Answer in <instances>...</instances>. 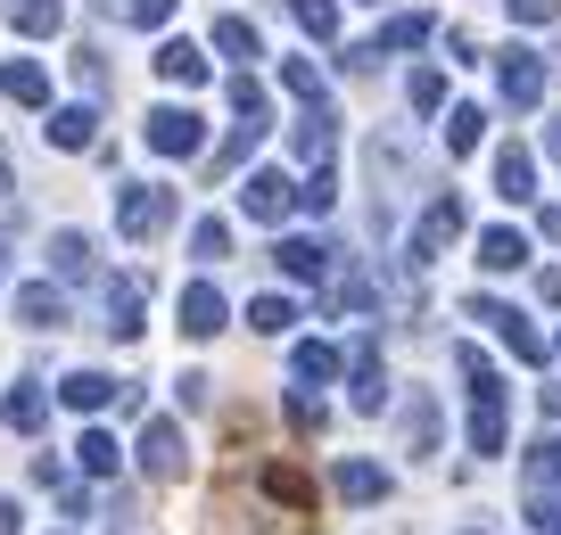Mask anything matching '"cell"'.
Returning <instances> with one entry per match:
<instances>
[{"mask_svg": "<svg viewBox=\"0 0 561 535\" xmlns=\"http://www.w3.org/2000/svg\"><path fill=\"white\" fill-rule=\"evenodd\" d=\"M116 396H124V380H107V371H67V380H58V404H67V412H107Z\"/></svg>", "mask_w": 561, "mask_h": 535, "instance_id": "5bb4252c", "label": "cell"}, {"mask_svg": "<svg viewBox=\"0 0 561 535\" xmlns=\"http://www.w3.org/2000/svg\"><path fill=\"white\" fill-rule=\"evenodd\" d=\"M149 149L158 156H198L207 149V124H198V107H149Z\"/></svg>", "mask_w": 561, "mask_h": 535, "instance_id": "8992f818", "label": "cell"}, {"mask_svg": "<svg viewBox=\"0 0 561 535\" xmlns=\"http://www.w3.org/2000/svg\"><path fill=\"white\" fill-rule=\"evenodd\" d=\"M264 486H273V502H289V511H306V478H298V469H264Z\"/></svg>", "mask_w": 561, "mask_h": 535, "instance_id": "60d3db41", "label": "cell"}, {"mask_svg": "<svg viewBox=\"0 0 561 535\" xmlns=\"http://www.w3.org/2000/svg\"><path fill=\"white\" fill-rule=\"evenodd\" d=\"M18 322H25V329H67V289L25 280V289H18Z\"/></svg>", "mask_w": 561, "mask_h": 535, "instance_id": "e0dca14e", "label": "cell"}, {"mask_svg": "<svg viewBox=\"0 0 561 535\" xmlns=\"http://www.w3.org/2000/svg\"><path fill=\"white\" fill-rule=\"evenodd\" d=\"M280 83L298 91L306 107H314V100H331V83H322V67H314V58H280Z\"/></svg>", "mask_w": 561, "mask_h": 535, "instance_id": "836d02e7", "label": "cell"}, {"mask_svg": "<svg viewBox=\"0 0 561 535\" xmlns=\"http://www.w3.org/2000/svg\"><path fill=\"white\" fill-rule=\"evenodd\" d=\"M331 305H339V313H371V305H380V289H371L364 272H339V280H331Z\"/></svg>", "mask_w": 561, "mask_h": 535, "instance_id": "e575fe53", "label": "cell"}, {"mask_svg": "<svg viewBox=\"0 0 561 535\" xmlns=\"http://www.w3.org/2000/svg\"><path fill=\"white\" fill-rule=\"evenodd\" d=\"M495 198H504V207H528V198H537V156H528L520 140L495 149Z\"/></svg>", "mask_w": 561, "mask_h": 535, "instance_id": "7c38bea8", "label": "cell"}, {"mask_svg": "<svg viewBox=\"0 0 561 535\" xmlns=\"http://www.w3.org/2000/svg\"><path fill=\"white\" fill-rule=\"evenodd\" d=\"M174 396H182V412H207V404H215V387L198 380V371H182V380H174Z\"/></svg>", "mask_w": 561, "mask_h": 535, "instance_id": "7bdbcfd3", "label": "cell"}, {"mask_svg": "<svg viewBox=\"0 0 561 535\" xmlns=\"http://www.w3.org/2000/svg\"><path fill=\"white\" fill-rule=\"evenodd\" d=\"M495 91L512 107H537L545 100V58L537 50H495Z\"/></svg>", "mask_w": 561, "mask_h": 535, "instance_id": "9c48e42d", "label": "cell"}, {"mask_svg": "<svg viewBox=\"0 0 561 535\" xmlns=\"http://www.w3.org/2000/svg\"><path fill=\"white\" fill-rule=\"evenodd\" d=\"M553 486H561V437H537L528 445V527H553L561 519V502H553Z\"/></svg>", "mask_w": 561, "mask_h": 535, "instance_id": "3957f363", "label": "cell"}, {"mask_svg": "<svg viewBox=\"0 0 561 535\" xmlns=\"http://www.w3.org/2000/svg\"><path fill=\"white\" fill-rule=\"evenodd\" d=\"M528 264V240L512 223H495V231H479V272H520Z\"/></svg>", "mask_w": 561, "mask_h": 535, "instance_id": "44dd1931", "label": "cell"}, {"mask_svg": "<svg viewBox=\"0 0 561 535\" xmlns=\"http://www.w3.org/2000/svg\"><path fill=\"white\" fill-rule=\"evenodd\" d=\"M512 9V25H553L561 18V0H504Z\"/></svg>", "mask_w": 561, "mask_h": 535, "instance_id": "b9f144b4", "label": "cell"}, {"mask_svg": "<svg viewBox=\"0 0 561 535\" xmlns=\"http://www.w3.org/2000/svg\"><path fill=\"white\" fill-rule=\"evenodd\" d=\"M0 280H9V256H0Z\"/></svg>", "mask_w": 561, "mask_h": 535, "instance_id": "f907efd6", "label": "cell"}, {"mask_svg": "<svg viewBox=\"0 0 561 535\" xmlns=\"http://www.w3.org/2000/svg\"><path fill=\"white\" fill-rule=\"evenodd\" d=\"M404 100H413L421 116H438V107H446V74H438V67H421L413 83H404Z\"/></svg>", "mask_w": 561, "mask_h": 535, "instance_id": "f35d334b", "label": "cell"}, {"mask_svg": "<svg viewBox=\"0 0 561 535\" xmlns=\"http://www.w3.org/2000/svg\"><path fill=\"white\" fill-rule=\"evenodd\" d=\"M462 535H488V527H462Z\"/></svg>", "mask_w": 561, "mask_h": 535, "instance_id": "816d5d0a", "label": "cell"}, {"mask_svg": "<svg viewBox=\"0 0 561 535\" xmlns=\"http://www.w3.org/2000/svg\"><path fill=\"white\" fill-rule=\"evenodd\" d=\"M471 322H488L495 338L512 346V363H528V371L545 363V338L528 329V313H512V305H504V296H471Z\"/></svg>", "mask_w": 561, "mask_h": 535, "instance_id": "277c9868", "label": "cell"}, {"mask_svg": "<svg viewBox=\"0 0 561 535\" xmlns=\"http://www.w3.org/2000/svg\"><path fill=\"white\" fill-rule=\"evenodd\" d=\"M289 371H298V387H322V380H339V346H322V338H298Z\"/></svg>", "mask_w": 561, "mask_h": 535, "instance_id": "484cf974", "label": "cell"}, {"mask_svg": "<svg viewBox=\"0 0 561 535\" xmlns=\"http://www.w3.org/2000/svg\"><path fill=\"white\" fill-rule=\"evenodd\" d=\"M479 140H488V107H455L446 116V156H471Z\"/></svg>", "mask_w": 561, "mask_h": 535, "instance_id": "f546056e", "label": "cell"}, {"mask_svg": "<svg viewBox=\"0 0 561 535\" xmlns=\"http://www.w3.org/2000/svg\"><path fill=\"white\" fill-rule=\"evenodd\" d=\"M165 223H174V190H158V182H124L116 190V231L133 247H149Z\"/></svg>", "mask_w": 561, "mask_h": 535, "instance_id": "7a4b0ae2", "label": "cell"}, {"mask_svg": "<svg viewBox=\"0 0 561 535\" xmlns=\"http://www.w3.org/2000/svg\"><path fill=\"white\" fill-rule=\"evenodd\" d=\"M0 91L18 107H50V74H42L34 58H9V67H0Z\"/></svg>", "mask_w": 561, "mask_h": 535, "instance_id": "603a6c76", "label": "cell"}, {"mask_svg": "<svg viewBox=\"0 0 561 535\" xmlns=\"http://www.w3.org/2000/svg\"><path fill=\"white\" fill-rule=\"evenodd\" d=\"M371 9H380V0H371Z\"/></svg>", "mask_w": 561, "mask_h": 535, "instance_id": "11a10c76", "label": "cell"}, {"mask_svg": "<svg viewBox=\"0 0 561 535\" xmlns=\"http://www.w3.org/2000/svg\"><path fill=\"white\" fill-rule=\"evenodd\" d=\"M158 74H165V83H174V91H198V83H207V58H198V42H158Z\"/></svg>", "mask_w": 561, "mask_h": 535, "instance_id": "ffe728a7", "label": "cell"}, {"mask_svg": "<svg viewBox=\"0 0 561 535\" xmlns=\"http://www.w3.org/2000/svg\"><path fill=\"white\" fill-rule=\"evenodd\" d=\"M75 83H83V100H100V91H107V67L83 50V58H75Z\"/></svg>", "mask_w": 561, "mask_h": 535, "instance_id": "ee69618b", "label": "cell"}, {"mask_svg": "<svg viewBox=\"0 0 561 535\" xmlns=\"http://www.w3.org/2000/svg\"><path fill=\"white\" fill-rule=\"evenodd\" d=\"M289 420H298V429L314 437V429H322V404H314V396H289Z\"/></svg>", "mask_w": 561, "mask_h": 535, "instance_id": "f6af8a7d", "label": "cell"}, {"mask_svg": "<svg viewBox=\"0 0 561 535\" xmlns=\"http://www.w3.org/2000/svg\"><path fill=\"white\" fill-rule=\"evenodd\" d=\"M455 371L471 380V453H504V380L479 346H455Z\"/></svg>", "mask_w": 561, "mask_h": 535, "instance_id": "6da1fadb", "label": "cell"}, {"mask_svg": "<svg viewBox=\"0 0 561 535\" xmlns=\"http://www.w3.org/2000/svg\"><path fill=\"white\" fill-rule=\"evenodd\" d=\"M50 272L58 280H91L100 272V247H91L83 231H50Z\"/></svg>", "mask_w": 561, "mask_h": 535, "instance_id": "d6986e66", "label": "cell"}, {"mask_svg": "<svg viewBox=\"0 0 561 535\" xmlns=\"http://www.w3.org/2000/svg\"><path fill=\"white\" fill-rule=\"evenodd\" d=\"M404 453H438V404L430 396L404 404Z\"/></svg>", "mask_w": 561, "mask_h": 535, "instance_id": "f1b7e54d", "label": "cell"}, {"mask_svg": "<svg viewBox=\"0 0 561 535\" xmlns=\"http://www.w3.org/2000/svg\"><path fill=\"white\" fill-rule=\"evenodd\" d=\"M339 502H388V469H371V462H339Z\"/></svg>", "mask_w": 561, "mask_h": 535, "instance_id": "d4e9b609", "label": "cell"}, {"mask_svg": "<svg viewBox=\"0 0 561 535\" xmlns=\"http://www.w3.org/2000/svg\"><path fill=\"white\" fill-rule=\"evenodd\" d=\"M91 140H100V107L91 100H75V107H50V149H91Z\"/></svg>", "mask_w": 561, "mask_h": 535, "instance_id": "2e32d148", "label": "cell"}, {"mask_svg": "<svg viewBox=\"0 0 561 535\" xmlns=\"http://www.w3.org/2000/svg\"><path fill=\"white\" fill-rule=\"evenodd\" d=\"M42 420H50V396H42V380H18V387H9V396H0V429L34 437Z\"/></svg>", "mask_w": 561, "mask_h": 535, "instance_id": "9a60e30c", "label": "cell"}, {"mask_svg": "<svg viewBox=\"0 0 561 535\" xmlns=\"http://www.w3.org/2000/svg\"><path fill=\"white\" fill-rule=\"evenodd\" d=\"M215 50H224V58H264V42H256L248 18H215Z\"/></svg>", "mask_w": 561, "mask_h": 535, "instance_id": "d6a6232c", "label": "cell"}, {"mask_svg": "<svg viewBox=\"0 0 561 535\" xmlns=\"http://www.w3.org/2000/svg\"><path fill=\"white\" fill-rule=\"evenodd\" d=\"M289 18H298L314 42H331L339 34V0H289Z\"/></svg>", "mask_w": 561, "mask_h": 535, "instance_id": "8d00e7d4", "label": "cell"}, {"mask_svg": "<svg viewBox=\"0 0 561 535\" xmlns=\"http://www.w3.org/2000/svg\"><path fill=\"white\" fill-rule=\"evenodd\" d=\"M537 231H545V240L561 247V207H545V214H537Z\"/></svg>", "mask_w": 561, "mask_h": 535, "instance_id": "c3c4849f", "label": "cell"}, {"mask_svg": "<svg viewBox=\"0 0 561 535\" xmlns=\"http://www.w3.org/2000/svg\"><path fill=\"white\" fill-rule=\"evenodd\" d=\"M224 100H231V116H240V124H264V83H256V74H231Z\"/></svg>", "mask_w": 561, "mask_h": 535, "instance_id": "74e56055", "label": "cell"}, {"mask_svg": "<svg viewBox=\"0 0 561 535\" xmlns=\"http://www.w3.org/2000/svg\"><path fill=\"white\" fill-rule=\"evenodd\" d=\"M298 207H306V214H331V207H339V182H331V165H314V182H298Z\"/></svg>", "mask_w": 561, "mask_h": 535, "instance_id": "ab89813d", "label": "cell"}, {"mask_svg": "<svg viewBox=\"0 0 561 535\" xmlns=\"http://www.w3.org/2000/svg\"><path fill=\"white\" fill-rule=\"evenodd\" d=\"M75 462H83V478H116L124 469V445L107 429H83V445H75Z\"/></svg>", "mask_w": 561, "mask_h": 535, "instance_id": "4316f807", "label": "cell"}, {"mask_svg": "<svg viewBox=\"0 0 561 535\" xmlns=\"http://www.w3.org/2000/svg\"><path fill=\"white\" fill-rule=\"evenodd\" d=\"M331 149H339V116H331V100H314L298 116V156L306 165H331Z\"/></svg>", "mask_w": 561, "mask_h": 535, "instance_id": "ac0fdd59", "label": "cell"}, {"mask_svg": "<svg viewBox=\"0 0 561 535\" xmlns=\"http://www.w3.org/2000/svg\"><path fill=\"white\" fill-rule=\"evenodd\" d=\"M140 469H149V478H182V469H191V453H182V429L174 420H140Z\"/></svg>", "mask_w": 561, "mask_h": 535, "instance_id": "30bf717a", "label": "cell"}, {"mask_svg": "<svg viewBox=\"0 0 561 535\" xmlns=\"http://www.w3.org/2000/svg\"><path fill=\"white\" fill-rule=\"evenodd\" d=\"M553 354H561V338H553Z\"/></svg>", "mask_w": 561, "mask_h": 535, "instance_id": "db71d44e", "label": "cell"}, {"mask_svg": "<svg viewBox=\"0 0 561 535\" xmlns=\"http://www.w3.org/2000/svg\"><path fill=\"white\" fill-rule=\"evenodd\" d=\"M455 240H462V198H430L421 223H413V240H404V256H413V264H438Z\"/></svg>", "mask_w": 561, "mask_h": 535, "instance_id": "5b68a950", "label": "cell"}, {"mask_svg": "<svg viewBox=\"0 0 561 535\" xmlns=\"http://www.w3.org/2000/svg\"><path fill=\"white\" fill-rule=\"evenodd\" d=\"M140 305H149V280H140V272L107 280V338H140V329H149V322H140Z\"/></svg>", "mask_w": 561, "mask_h": 535, "instance_id": "8fae6325", "label": "cell"}, {"mask_svg": "<svg viewBox=\"0 0 561 535\" xmlns=\"http://www.w3.org/2000/svg\"><path fill=\"white\" fill-rule=\"evenodd\" d=\"M0 535H25V511H18L9 495H0Z\"/></svg>", "mask_w": 561, "mask_h": 535, "instance_id": "7dc6e473", "label": "cell"}, {"mask_svg": "<svg viewBox=\"0 0 561 535\" xmlns=\"http://www.w3.org/2000/svg\"><path fill=\"white\" fill-rule=\"evenodd\" d=\"M545 535H561V519H553V527H545Z\"/></svg>", "mask_w": 561, "mask_h": 535, "instance_id": "f5cc1de1", "label": "cell"}, {"mask_svg": "<svg viewBox=\"0 0 561 535\" xmlns=\"http://www.w3.org/2000/svg\"><path fill=\"white\" fill-rule=\"evenodd\" d=\"M289 322H298L289 296H256V305H248V329H256V338H289Z\"/></svg>", "mask_w": 561, "mask_h": 535, "instance_id": "4dcf8cb0", "label": "cell"}, {"mask_svg": "<svg viewBox=\"0 0 561 535\" xmlns=\"http://www.w3.org/2000/svg\"><path fill=\"white\" fill-rule=\"evenodd\" d=\"M289 207H298V182H289L280 165L248 173V190H240V214H248V223H280Z\"/></svg>", "mask_w": 561, "mask_h": 535, "instance_id": "ba28073f", "label": "cell"}, {"mask_svg": "<svg viewBox=\"0 0 561 535\" xmlns=\"http://www.w3.org/2000/svg\"><path fill=\"white\" fill-rule=\"evenodd\" d=\"M545 149H553V165H561V116H553V124H545Z\"/></svg>", "mask_w": 561, "mask_h": 535, "instance_id": "681fc988", "label": "cell"}, {"mask_svg": "<svg viewBox=\"0 0 561 535\" xmlns=\"http://www.w3.org/2000/svg\"><path fill=\"white\" fill-rule=\"evenodd\" d=\"M347 404H355V412H380V404H388L380 338H355V346H347Z\"/></svg>", "mask_w": 561, "mask_h": 535, "instance_id": "52a82bcc", "label": "cell"}, {"mask_svg": "<svg viewBox=\"0 0 561 535\" xmlns=\"http://www.w3.org/2000/svg\"><path fill=\"white\" fill-rule=\"evenodd\" d=\"M537 296H545V305H561V264H545V272H537Z\"/></svg>", "mask_w": 561, "mask_h": 535, "instance_id": "bcb514c9", "label": "cell"}, {"mask_svg": "<svg viewBox=\"0 0 561 535\" xmlns=\"http://www.w3.org/2000/svg\"><path fill=\"white\" fill-rule=\"evenodd\" d=\"M273 264H280L289 280H331V247H322V240H280Z\"/></svg>", "mask_w": 561, "mask_h": 535, "instance_id": "7402d4cb", "label": "cell"}, {"mask_svg": "<svg viewBox=\"0 0 561 535\" xmlns=\"http://www.w3.org/2000/svg\"><path fill=\"white\" fill-rule=\"evenodd\" d=\"M430 34H438V25H430V18H421V9H404V18H388L380 25V42H371V50H421V42H430Z\"/></svg>", "mask_w": 561, "mask_h": 535, "instance_id": "83f0119b", "label": "cell"}, {"mask_svg": "<svg viewBox=\"0 0 561 535\" xmlns=\"http://www.w3.org/2000/svg\"><path fill=\"white\" fill-rule=\"evenodd\" d=\"M9 25L34 34V42H50L58 25H67V0H9Z\"/></svg>", "mask_w": 561, "mask_h": 535, "instance_id": "cb8c5ba5", "label": "cell"}, {"mask_svg": "<svg viewBox=\"0 0 561 535\" xmlns=\"http://www.w3.org/2000/svg\"><path fill=\"white\" fill-rule=\"evenodd\" d=\"M224 322H231L224 289H215V280H191V289H182V338H215Z\"/></svg>", "mask_w": 561, "mask_h": 535, "instance_id": "4fadbf2b", "label": "cell"}, {"mask_svg": "<svg viewBox=\"0 0 561 535\" xmlns=\"http://www.w3.org/2000/svg\"><path fill=\"white\" fill-rule=\"evenodd\" d=\"M191 256L198 264H224L231 256V223H215V214H207V223H191Z\"/></svg>", "mask_w": 561, "mask_h": 535, "instance_id": "d590c367", "label": "cell"}, {"mask_svg": "<svg viewBox=\"0 0 561 535\" xmlns=\"http://www.w3.org/2000/svg\"><path fill=\"white\" fill-rule=\"evenodd\" d=\"M107 18H124V25H140V34H149V25H165L182 9V0H100Z\"/></svg>", "mask_w": 561, "mask_h": 535, "instance_id": "1f68e13d", "label": "cell"}]
</instances>
